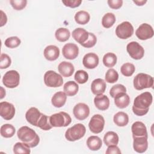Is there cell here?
I'll list each match as a JSON object with an SVG mask.
<instances>
[{
	"mask_svg": "<svg viewBox=\"0 0 154 154\" xmlns=\"http://www.w3.org/2000/svg\"><path fill=\"white\" fill-rule=\"evenodd\" d=\"M86 132L85 127L81 123H77L67 129L65 138L69 141H75L82 138Z\"/></svg>",
	"mask_w": 154,
	"mask_h": 154,
	"instance_id": "obj_5",
	"label": "cell"
},
{
	"mask_svg": "<svg viewBox=\"0 0 154 154\" xmlns=\"http://www.w3.org/2000/svg\"><path fill=\"white\" fill-rule=\"evenodd\" d=\"M0 132L2 137L4 138H11L14 135L16 129L11 124H4L1 126Z\"/></svg>",
	"mask_w": 154,
	"mask_h": 154,
	"instance_id": "obj_33",
	"label": "cell"
},
{
	"mask_svg": "<svg viewBox=\"0 0 154 154\" xmlns=\"http://www.w3.org/2000/svg\"><path fill=\"white\" fill-rule=\"evenodd\" d=\"M102 145V140L97 136H90L87 140V146L88 149L93 151L99 150Z\"/></svg>",
	"mask_w": 154,
	"mask_h": 154,
	"instance_id": "obj_26",
	"label": "cell"
},
{
	"mask_svg": "<svg viewBox=\"0 0 154 154\" xmlns=\"http://www.w3.org/2000/svg\"><path fill=\"white\" fill-rule=\"evenodd\" d=\"M63 90L67 96H73L77 94L79 90V86L76 82L69 81L65 83Z\"/></svg>",
	"mask_w": 154,
	"mask_h": 154,
	"instance_id": "obj_28",
	"label": "cell"
},
{
	"mask_svg": "<svg viewBox=\"0 0 154 154\" xmlns=\"http://www.w3.org/2000/svg\"><path fill=\"white\" fill-rule=\"evenodd\" d=\"M72 119L69 114L61 111L49 117V122L52 127H66L70 124Z\"/></svg>",
	"mask_w": 154,
	"mask_h": 154,
	"instance_id": "obj_4",
	"label": "cell"
},
{
	"mask_svg": "<svg viewBox=\"0 0 154 154\" xmlns=\"http://www.w3.org/2000/svg\"><path fill=\"white\" fill-rule=\"evenodd\" d=\"M107 3L109 7L112 9H119L122 7L123 5L122 0H108Z\"/></svg>",
	"mask_w": 154,
	"mask_h": 154,
	"instance_id": "obj_46",
	"label": "cell"
},
{
	"mask_svg": "<svg viewBox=\"0 0 154 154\" xmlns=\"http://www.w3.org/2000/svg\"><path fill=\"white\" fill-rule=\"evenodd\" d=\"M133 2L138 6H142L143 5H144V4H146L147 2L146 0H141V1H133Z\"/></svg>",
	"mask_w": 154,
	"mask_h": 154,
	"instance_id": "obj_49",
	"label": "cell"
},
{
	"mask_svg": "<svg viewBox=\"0 0 154 154\" xmlns=\"http://www.w3.org/2000/svg\"><path fill=\"white\" fill-rule=\"evenodd\" d=\"M113 121L114 123L118 126H125L129 122V116L126 112L120 111L117 112L114 116Z\"/></svg>",
	"mask_w": 154,
	"mask_h": 154,
	"instance_id": "obj_27",
	"label": "cell"
},
{
	"mask_svg": "<svg viewBox=\"0 0 154 154\" xmlns=\"http://www.w3.org/2000/svg\"><path fill=\"white\" fill-rule=\"evenodd\" d=\"M72 37L74 40L81 45L84 44L88 38L89 32L82 28H77L72 31Z\"/></svg>",
	"mask_w": 154,
	"mask_h": 154,
	"instance_id": "obj_19",
	"label": "cell"
},
{
	"mask_svg": "<svg viewBox=\"0 0 154 154\" xmlns=\"http://www.w3.org/2000/svg\"><path fill=\"white\" fill-rule=\"evenodd\" d=\"M37 127L40 128L44 131L50 130L52 126H51L49 122V117H48L46 115L42 113L38 122L37 123Z\"/></svg>",
	"mask_w": 154,
	"mask_h": 154,
	"instance_id": "obj_36",
	"label": "cell"
},
{
	"mask_svg": "<svg viewBox=\"0 0 154 154\" xmlns=\"http://www.w3.org/2000/svg\"><path fill=\"white\" fill-rule=\"evenodd\" d=\"M45 58L48 61H55L60 55V49L55 45L46 46L43 51Z\"/></svg>",
	"mask_w": 154,
	"mask_h": 154,
	"instance_id": "obj_21",
	"label": "cell"
},
{
	"mask_svg": "<svg viewBox=\"0 0 154 154\" xmlns=\"http://www.w3.org/2000/svg\"><path fill=\"white\" fill-rule=\"evenodd\" d=\"M21 41L20 38L16 36H13L7 38L5 40V45L9 48H15L20 45Z\"/></svg>",
	"mask_w": 154,
	"mask_h": 154,
	"instance_id": "obj_40",
	"label": "cell"
},
{
	"mask_svg": "<svg viewBox=\"0 0 154 154\" xmlns=\"http://www.w3.org/2000/svg\"><path fill=\"white\" fill-rule=\"evenodd\" d=\"M20 82L19 73L14 70L7 71L2 78V83L5 87L13 88L17 87Z\"/></svg>",
	"mask_w": 154,
	"mask_h": 154,
	"instance_id": "obj_7",
	"label": "cell"
},
{
	"mask_svg": "<svg viewBox=\"0 0 154 154\" xmlns=\"http://www.w3.org/2000/svg\"><path fill=\"white\" fill-rule=\"evenodd\" d=\"M90 19V14L84 10H81L76 13L75 15V20L78 24L85 25L87 24Z\"/></svg>",
	"mask_w": 154,
	"mask_h": 154,
	"instance_id": "obj_30",
	"label": "cell"
},
{
	"mask_svg": "<svg viewBox=\"0 0 154 154\" xmlns=\"http://www.w3.org/2000/svg\"><path fill=\"white\" fill-rule=\"evenodd\" d=\"M44 82L49 87H59L63 84V77L53 70H48L44 75Z\"/></svg>",
	"mask_w": 154,
	"mask_h": 154,
	"instance_id": "obj_6",
	"label": "cell"
},
{
	"mask_svg": "<svg viewBox=\"0 0 154 154\" xmlns=\"http://www.w3.org/2000/svg\"><path fill=\"white\" fill-rule=\"evenodd\" d=\"M132 137H148L147 128L145 125L141 122H135L131 126Z\"/></svg>",
	"mask_w": 154,
	"mask_h": 154,
	"instance_id": "obj_18",
	"label": "cell"
},
{
	"mask_svg": "<svg viewBox=\"0 0 154 154\" xmlns=\"http://www.w3.org/2000/svg\"><path fill=\"white\" fill-rule=\"evenodd\" d=\"M105 120L100 114H94L91 118L88 123V127L91 132L94 134L100 133L104 128Z\"/></svg>",
	"mask_w": 154,
	"mask_h": 154,
	"instance_id": "obj_10",
	"label": "cell"
},
{
	"mask_svg": "<svg viewBox=\"0 0 154 154\" xmlns=\"http://www.w3.org/2000/svg\"><path fill=\"white\" fill-rule=\"evenodd\" d=\"M153 97L150 92L146 91L138 95L134 101L133 112L138 116H144L148 112Z\"/></svg>",
	"mask_w": 154,
	"mask_h": 154,
	"instance_id": "obj_1",
	"label": "cell"
},
{
	"mask_svg": "<svg viewBox=\"0 0 154 154\" xmlns=\"http://www.w3.org/2000/svg\"><path fill=\"white\" fill-rule=\"evenodd\" d=\"M58 70L63 76L67 78L70 77L73 75L75 71V67L70 62L62 61L58 64Z\"/></svg>",
	"mask_w": 154,
	"mask_h": 154,
	"instance_id": "obj_22",
	"label": "cell"
},
{
	"mask_svg": "<svg viewBox=\"0 0 154 154\" xmlns=\"http://www.w3.org/2000/svg\"><path fill=\"white\" fill-rule=\"evenodd\" d=\"M13 152L16 154H29L31 150L30 147L25 143L17 142L13 146Z\"/></svg>",
	"mask_w": 154,
	"mask_h": 154,
	"instance_id": "obj_35",
	"label": "cell"
},
{
	"mask_svg": "<svg viewBox=\"0 0 154 154\" xmlns=\"http://www.w3.org/2000/svg\"><path fill=\"white\" fill-rule=\"evenodd\" d=\"M55 36L58 41L64 42L70 38V32L69 30L66 28H60L56 30Z\"/></svg>",
	"mask_w": 154,
	"mask_h": 154,
	"instance_id": "obj_31",
	"label": "cell"
},
{
	"mask_svg": "<svg viewBox=\"0 0 154 154\" xmlns=\"http://www.w3.org/2000/svg\"><path fill=\"white\" fill-rule=\"evenodd\" d=\"M62 53L65 58L68 60H74L79 54V48L78 46L74 43H66L63 47Z\"/></svg>",
	"mask_w": 154,
	"mask_h": 154,
	"instance_id": "obj_14",
	"label": "cell"
},
{
	"mask_svg": "<svg viewBox=\"0 0 154 154\" xmlns=\"http://www.w3.org/2000/svg\"><path fill=\"white\" fill-rule=\"evenodd\" d=\"M67 99V95L63 91L55 93L51 99L52 105L56 108H61L64 105Z\"/></svg>",
	"mask_w": 154,
	"mask_h": 154,
	"instance_id": "obj_25",
	"label": "cell"
},
{
	"mask_svg": "<svg viewBox=\"0 0 154 154\" xmlns=\"http://www.w3.org/2000/svg\"><path fill=\"white\" fill-rule=\"evenodd\" d=\"M15 114V108L14 105L8 102H1L0 103V115L6 120H10L13 118Z\"/></svg>",
	"mask_w": 154,
	"mask_h": 154,
	"instance_id": "obj_12",
	"label": "cell"
},
{
	"mask_svg": "<svg viewBox=\"0 0 154 154\" xmlns=\"http://www.w3.org/2000/svg\"><path fill=\"white\" fill-rule=\"evenodd\" d=\"M42 113L35 107L30 108L25 114V118L27 122L31 125L37 126L38 122Z\"/></svg>",
	"mask_w": 154,
	"mask_h": 154,
	"instance_id": "obj_17",
	"label": "cell"
},
{
	"mask_svg": "<svg viewBox=\"0 0 154 154\" xmlns=\"http://www.w3.org/2000/svg\"><path fill=\"white\" fill-rule=\"evenodd\" d=\"M18 138L29 147H36L39 142L40 138L36 132L28 126H22L17 132Z\"/></svg>",
	"mask_w": 154,
	"mask_h": 154,
	"instance_id": "obj_2",
	"label": "cell"
},
{
	"mask_svg": "<svg viewBox=\"0 0 154 154\" xmlns=\"http://www.w3.org/2000/svg\"><path fill=\"white\" fill-rule=\"evenodd\" d=\"M1 20L0 26H2L4 25H5V23H7V17L5 13H4L2 10H1Z\"/></svg>",
	"mask_w": 154,
	"mask_h": 154,
	"instance_id": "obj_48",
	"label": "cell"
},
{
	"mask_svg": "<svg viewBox=\"0 0 154 154\" xmlns=\"http://www.w3.org/2000/svg\"><path fill=\"white\" fill-rule=\"evenodd\" d=\"M73 113L76 119L79 120H84L88 117L90 108L88 106L84 103H78L74 106Z\"/></svg>",
	"mask_w": 154,
	"mask_h": 154,
	"instance_id": "obj_13",
	"label": "cell"
},
{
	"mask_svg": "<svg viewBox=\"0 0 154 154\" xmlns=\"http://www.w3.org/2000/svg\"><path fill=\"white\" fill-rule=\"evenodd\" d=\"M133 148L137 153H142L146 151L148 147L147 138L145 137H134Z\"/></svg>",
	"mask_w": 154,
	"mask_h": 154,
	"instance_id": "obj_16",
	"label": "cell"
},
{
	"mask_svg": "<svg viewBox=\"0 0 154 154\" xmlns=\"http://www.w3.org/2000/svg\"><path fill=\"white\" fill-rule=\"evenodd\" d=\"M74 78L78 84H83L88 81V74L84 70H79L75 73Z\"/></svg>",
	"mask_w": 154,
	"mask_h": 154,
	"instance_id": "obj_39",
	"label": "cell"
},
{
	"mask_svg": "<svg viewBox=\"0 0 154 154\" xmlns=\"http://www.w3.org/2000/svg\"><path fill=\"white\" fill-rule=\"evenodd\" d=\"M126 51L130 57L136 60L141 59L144 55V49L137 42H131L126 46Z\"/></svg>",
	"mask_w": 154,
	"mask_h": 154,
	"instance_id": "obj_9",
	"label": "cell"
},
{
	"mask_svg": "<svg viewBox=\"0 0 154 154\" xmlns=\"http://www.w3.org/2000/svg\"><path fill=\"white\" fill-rule=\"evenodd\" d=\"M126 88L122 84H117L113 85L111 88L109 90V94L112 98H114L117 94L120 93H126Z\"/></svg>",
	"mask_w": 154,
	"mask_h": 154,
	"instance_id": "obj_41",
	"label": "cell"
},
{
	"mask_svg": "<svg viewBox=\"0 0 154 154\" xmlns=\"http://www.w3.org/2000/svg\"><path fill=\"white\" fill-rule=\"evenodd\" d=\"M130 103V97L126 93H120L114 97L116 106L120 109L126 108Z\"/></svg>",
	"mask_w": 154,
	"mask_h": 154,
	"instance_id": "obj_24",
	"label": "cell"
},
{
	"mask_svg": "<svg viewBox=\"0 0 154 154\" xmlns=\"http://www.w3.org/2000/svg\"><path fill=\"white\" fill-rule=\"evenodd\" d=\"M1 99H2L5 96V90L2 87H1Z\"/></svg>",
	"mask_w": 154,
	"mask_h": 154,
	"instance_id": "obj_50",
	"label": "cell"
},
{
	"mask_svg": "<svg viewBox=\"0 0 154 154\" xmlns=\"http://www.w3.org/2000/svg\"><path fill=\"white\" fill-rule=\"evenodd\" d=\"M108 147L106 150V154H120L122 153L121 150H120L119 147L117 146V145H112Z\"/></svg>",
	"mask_w": 154,
	"mask_h": 154,
	"instance_id": "obj_47",
	"label": "cell"
},
{
	"mask_svg": "<svg viewBox=\"0 0 154 154\" xmlns=\"http://www.w3.org/2000/svg\"><path fill=\"white\" fill-rule=\"evenodd\" d=\"M0 58H1L0 69H7L11 65V60L7 54H1Z\"/></svg>",
	"mask_w": 154,
	"mask_h": 154,
	"instance_id": "obj_42",
	"label": "cell"
},
{
	"mask_svg": "<svg viewBox=\"0 0 154 154\" xmlns=\"http://www.w3.org/2000/svg\"><path fill=\"white\" fill-rule=\"evenodd\" d=\"M12 7L16 10H21L23 9L27 4L26 0H11L10 1Z\"/></svg>",
	"mask_w": 154,
	"mask_h": 154,
	"instance_id": "obj_43",
	"label": "cell"
},
{
	"mask_svg": "<svg viewBox=\"0 0 154 154\" xmlns=\"http://www.w3.org/2000/svg\"><path fill=\"white\" fill-rule=\"evenodd\" d=\"M105 81L108 83H114L117 81L119 79V73L114 69H109L105 73Z\"/></svg>",
	"mask_w": 154,
	"mask_h": 154,
	"instance_id": "obj_38",
	"label": "cell"
},
{
	"mask_svg": "<svg viewBox=\"0 0 154 154\" xmlns=\"http://www.w3.org/2000/svg\"><path fill=\"white\" fill-rule=\"evenodd\" d=\"M116 20V16L113 13H107L102 19V25L105 28H109L114 24Z\"/></svg>",
	"mask_w": 154,
	"mask_h": 154,
	"instance_id": "obj_34",
	"label": "cell"
},
{
	"mask_svg": "<svg viewBox=\"0 0 154 154\" xmlns=\"http://www.w3.org/2000/svg\"><path fill=\"white\" fill-rule=\"evenodd\" d=\"M154 34L152 26L146 23L140 25L135 31L136 36L141 40H146L151 38Z\"/></svg>",
	"mask_w": 154,
	"mask_h": 154,
	"instance_id": "obj_11",
	"label": "cell"
},
{
	"mask_svg": "<svg viewBox=\"0 0 154 154\" xmlns=\"http://www.w3.org/2000/svg\"><path fill=\"white\" fill-rule=\"evenodd\" d=\"M117 58L115 54L112 52H108L104 55L103 57V63L106 67H112L117 63Z\"/></svg>",
	"mask_w": 154,
	"mask_h": 154,
	"instance_id": "obj_32",
	"label": "cell"
},
{
	"mask_svg": "<svg viewBox=\"0 0 154 154\" xmlns=\"http://www.w3.org/2000/svg\"><path fill=\"white\" fill-rule=\"evenodd\" d=\"M133 84L134 88L137 90L151 88L153 86V78L148 74L140 73L134 77Z\"/></svg>",
	"mask_w": 154,
	"mask_h": 154,
	"instance_id": "obj_3",
	"label": "cell"
},
{
	"mask_svg": "<svg viewBox=\"0 0 154 154\" xmlns=\"http://www.w3.org/2000/svg\"><path fill=\"white\" fill-rule=\"evenodd\" d=\"M106 82L101 78H97L93 81L91 84V92L95 95L103 94L106 90Z\"/></svg>",
	"mask_w": 154,
	"mask_h": 154,
	"instance_id": "obj_20",
	"label": "cell"
},
{
	"mask_svg": "<svg viewBox=\"0 0 154 154\" xmlns=\"http://www.w3.org/2000/svg\"><path fill=\"white\" fill-rule=\"evenodd\" d=\"M99 57L94 53H88L84 55L82 59L84 66L88 69H93L99 64Z\"/></svg>",
	"mask_w": 154,
	"mask_h": 154,
	"instance_id": "obj_15",
	"label": "cell"
},
{
	"mask_svg": "<svg viewBox=\"0 0 154 154\" xmlns=\"http://www.w3.org/2000/svg\"><path fill=\"white\" fill-rule=\"evenodd\" d=\"M97 42V38L96 37V35L91 32H89V37L88 40L84 43L82 45V46L84 48H90L93 47Z\"/></svg>",
	"mask_w": 154,
	"mask_h": 154,
	"instance_id": "obj_44",
	"label": "cell"
},
{
	"mask_svg": "<svg viewBox=\"0 0 154 154\" xmlns=\"http://www.w3.org/2000/svg\"><path fill=\"white\" fill-rule=\"evenodd\" d=\"M135 67L134 65L130 63H126L123 64L120 68L122 74L125 76H131L135 72Z\"/></svg>",
	"mask_w": 154,
	"mask_h": 154,
	"instance_id": "obj_37",
	"label": "cell"
},
{
	"mask_svg": "<svg viewBox=\"0 0 154 154\" xmlns=\"http://www.w3.org/2000/svg\"><path fill=\"white\" fill-rule=\"evenodd\" d=\"M119 138L117 133L113 131L107 132L103 137V142L106 146L117 145L119 143Z\"/></svg>",
	"mask_w": 154,
	"mask_h": 154,
	"instance_id": "obj_29",
	"label": "cell"
},
{
	"mask_svg": "<svg viewBox=\"0 0 154 154\" xmlns=\"http://www.w3.org/2000/svg\"><path fill=\"white\" fill-rule=\"evenodd\" d=\"M94 103L98 109L105 111L109 108V99L107 96L103 94L96 95L94 99Z\"/></svg>",
	"mask_w": 154,
	"mask_h": 154,
	"instance_id": "obj_23",
	"label": "cell"
},
{
	"mask_svg": "<svg viewBox=\"0 0 154 154\" xmlns=\"http://www.w3.org/2000/svg\"><path fill=\"white\" fill-rule=\"evenodd\" d=\"M63 4L66 7L70 8H76L79 7L82 3L81 0H63L62 1Z\"/></svg>",
	"mask_w": 154,
	"mask_h": 154,
	"instance_id": "obj_45",
	"label": "cell"
},
{
	"mask_svg": "<svg viewBox=\"0 0 154 154\" xmlns=\"http://www.w3.org/2000/svg\"><path fill=\"white\" fill-rule=\"evenodd\" d=\"M133 34L134 27L129 22H123L116 27V34L120 39H127Z\"/></svg>",
	"mask_w": 154,
	"mask_h": 154,
	"instance_id": "obj_8",
	"label": "cell"
}]
</instances>
